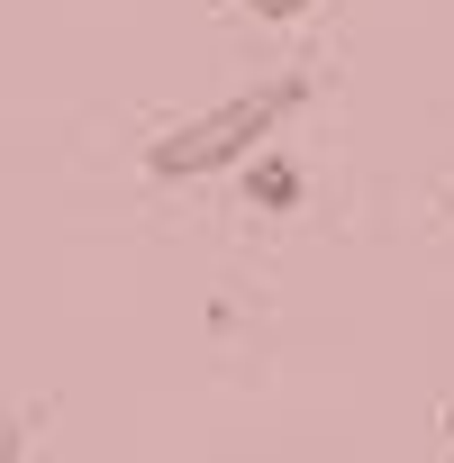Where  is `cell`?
Segmentation results:
<instances>
[{
    "mask_svg": "<svg viewBox=\"0 0 454 463\" xmlns=\"http://www.w3.org/2000/svg\"><path fill=\"white\" fill-rule=\"evenodd\" d=\"M237 173H246V200H255L264 218H291V209L309 200V182H300V164H291V155H273V146H255V155H246Z\"/></svg>",
    "mask_w": 454,
    "mask_h": 463,
    "instance_id": "obj_2",
    "label": "cell"
},
{
    "mask_svg": "<svg viewBox=\"0 0 454 463\" xmlns=\"http://www.w3.org/2000/svg\"><path fill=\"white\" fill-rule=\"evenodd\" d=\"M237 10H255V19H300L309 0H237Z\"/></svg>",
    "mask_w": 454,
    "mask_h": 463,
    "instance_id": "obj_4",
    "label": "cell"
},
{
    "mask_svg": "<svg viewBox=\"0 0 454 463\" xmlns=\"http://www.w3.org/2000/svg\"><path fill=\"white\" fill-rule=\"evenodd\" d=\"M436 427H445V445H454V400H445V418H436Z\"/></svg>",
    "mask_w": 454,
    "mask_h": 463,
    "instance_id": "obj_5",
    "label": "cell"
},
{
    "mask_svg": "<svg viewBox=\"0 0 454 463\" xmlns=\"http://www.w3.org/2000/svg\"><path fill=\"white\" fill-rule=\"evenodd\" d=\"M46 427V409H0V463H28V436Z\"/></svg>",
    "mask_w": 454,
    "mask_h": 463,
    "instance_id": "obj_3",
    "label": "cell"
},
{
    "mask_svg": "<svg viewBox=\"0 0 454 463\" xmlns=\"http://www.w3.org/2000/svg\"><path fill=\"white\" fill-rule=\"evenodd\" d=\"M300 100H309V73H273V82H255V91H227V100L173 118V128L146 146V173H155V182H209V173H237L255 146H273V128H282Z\"/></svg>",
    "mask_w": 454,
    "mask_h": 463,
    "instance_id": "obj_1",
    "label": "cell"
}]
</instances>
